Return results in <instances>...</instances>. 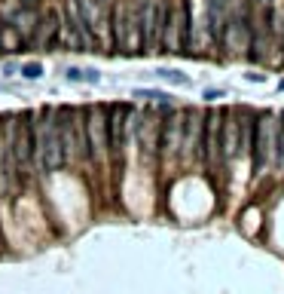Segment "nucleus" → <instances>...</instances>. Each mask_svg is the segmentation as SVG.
Masks as SVG:
<instances>
[{"instance_id":"nucleus-5","label":"nucleus","mask_w":284,"mask_h":294,"mask_svg":"<svg viewBox=\"0 0 284 294\" xmlns=\"http://www.w3.org/2000/svg\"><path fill=\"white\" fill-rule=\"evenodd\" d=\"M275 126H272V114H257L251 123V154H254V172H263V166L272 157V147H275Z\"/></svg>"},{"instance_id":"nucleus-15","label":"nucleus","mask_w":284,"mask_h":294,"mask_svg":"<svg viewBox=\"0 0 284 294\" xmlns=\"http://www.w3.org/2000/svg\"><path fill=\"white\" fill-rule=\"evenodd\" d=\"M223 95H226L223 89H208V92H205V98H208V101H217V98H223Z\"/></svg>"},{"instance_id":"nucleus-12","label":"nucleus","mask_w":284,"mask_h":294,"mask_svg":"<svg viewBox=\"0 0 284 294\" xmlns=\"http://www.w3.org/2000/svg\"><path fill=\"white\" fill-rule=\"evenodd\" d=\"M156 77L168 80V83H174V86H190V77H186V74H180V70H174V67H159Z\"/></svg>"},{"instance_id":"nucleus-2","label":"nucleus","mask_w":284,"mask_h":294,"mask_svg":"<svg viewBox=\"0 0 284 294\" xmlns=\"http://www.w3.org/2000/svg\"><path fill=\"white\" fill-rule=\"evenodd\" d=\"M34 114H22L19 123H10V151H13V163L16 172H28L34 163Z\"/></svg>"},{"instance_id":"nucleus-8","label":"nucleus","mask_w":284,"mask_h":294,"mask_svg":"<svg viewBox=\"0 0 284 294\" xmlns=\"http://www.w3.org/2000/svg\"><path fill=\"white\" fill-rule=\"evenodd\" d=\"M180 141H183V114H168L165 126L159 129V151L162 157H177L180 154Z\"/></svg>"},{"instance_id":"nucleus-7","label":"nucleus","mask_w":284,"mask_h":294,"mask_svg":"<svg viewBox=\"0 0 284 294\" xmlns=\"http://www.w3.org/2000/svg\"><path fill=\"white\" fill-rule=\"evenodd\" d=\"M132 117V107L126 104H113L110 107V120H107V151L110 154H123V144H126V120Z\"/></svg>"},{"instance_id":"nucleus-13","label":"nucleus","mask_w":284,"mask_h":294,"mask_svg":"<svg viewBox=\"0 0 284 294\" xmlns=\"http://www.w3.org/2000/svg\"><path fill=\"white\" fill-rule=\"evenodd\" d=\"M22 74H25L28 80H40V77H43V64H40V61H31V64L22 67Z\"/></svg>"},{"instance_id":"nucleus-10","label":"nucleus","mask_w":284,"mask_h":294,"mask_svg":"<svg viewBox=\"0 0 284 294\" xmlns=\"http://www.w3.org/2000/svg\"><path fill=\"white\" fill-rule=\"evenodd\" d=\"M226 19H229V0H208V31H211V40L223 43Z\"/></svg>"},{"instance_id":"nucleus-3","label":"nucleus","mask_w":284,"mask_h":294,"mask_svg":"<svg viewBox=\"0 0 284 294\" xmlns=\"http://www.w3.org/2000/svg\"><path fill=\"white\" fill-rule=\"evenodd\" d=\"M168 10L171 7H165L162 0H147L144 4V10H141V46H144V52H159Z\"/></svg>"},{"instance_id":"nucleus-11","label":"nucleus","mask_w":284,"mask_h":294,"mask_svg":"<svg viewBox=\"0 0 284 294\" xmlns=\"http://www.w3.org/2000/svg\"><path fill=\"white\" fill-rule=\"evenodd\" d=\"M272 154H275V169L284 172V114H281V123L275 129V147H272Z\"/></svg>"},{"instance_id":"nucleus-16","label":"nucleus","mask_w":284,"mask_h":294,"mask_svg":"<svg viewBox=\"0 0 284 294\" xmlns=\"http://www.w3.org/2000/svg\"><path fill=\"white\" fill-rule=\"evenodd\" d=\"M278 89H284V80H281V83H278Z\"/></svg>"},{"instance_id":"nucleus-6","label":"nucleus","mask_w":284,"mask_h":294,"mask_svg":"<svg viewBox=\"0 0 284 294\" xmlns=\"http://www.w3.org/2000/svg\"><path fill=\"white\" fill-rule=\"evenodd\" d=\"M251 34H254V25H251V16L245 7H238L235 13H229L226 19V31H223V46L238 52V49H248L251 46Z\"/></svg>"},{"instance_id":"nucleus-4","label":"nucleus","mask_w":284,"mask_h":294,"mask_svg":"<svg viewBox=\"0 0 284 294\" xmlns=\"http://www.w3.org/2000/svg\"><path fill=\"white\" fill-rule=\"evenodd\" d=\"M83 132H86V154L92 160L107 157V107L92 104L83 117Z\"/></svg>"},{"instance_id":"nucleus-9","label":"nucleus","mask_w":284,"mask_h":294,"mask_svg":"<svg viewBox=\"0 0 284 294\" xmlns=\"http://www.w3.org/2000/svg\"><path fill=\"white\" fill-rule=\"evenodd\" d=\"M180 151L186 160L202 154V114L199 110H183V141H180Z\"/></svg>"},{"instance_id":"nucleus-1","label":"nucleus","mask_w":284,"mask_h":294,"mask_svg":"<svg viewBox=\"0 0 284 294\" xmlns=\"http://www.w3.org/2000/svg\"><path fill=\"white\" fill-rule=\"evenodd\" d=\"M34 157L43 172H55L64 163V147H61V129H58V110L43 107L34 123Z\"/></svg>"},{"instance_id":"nucleus-14","label":"nucleus","mask_w":284,"mask_h":294,"mask_svg":"<svg viewBox=\"0 0 284 294\" xmlns=\"http://www.w3.org/2000/svg\"><path fill=\"white\" fill-rule=\"evenodd\" d=\"M83 80H86V83H101V74L89 67V70H83Z\"/></svg>"}]
</instances>
